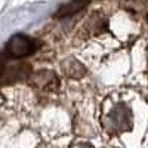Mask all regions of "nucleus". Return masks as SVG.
I'll return each instance as SVG.
<instances>
[{
  "instance_id": "1",
  "label": "nucleus",
  "mask_w": 148,
  "mask_h": 148,
  "mask_svg": "<svg viewBox=\"0 0 148 148\" xmlns=\"http://www.w3.org/2000/svg\"><path fill=\"white\" fill-rule=\"evenodd\" d=\"M104 125L110 133H114V135L130 129V126H132L130 110L125 104H117L110 111V114L105 117Z\"/></svg>"
},
{
  "instance_id": "2",
  "label": "nucleus",
  "mask_w": 148,
  "mask_h": 148,
  "mask_svg": "<svg viewBox=\"0 0 148 148\" xmlns=\"http://www.w3.org/2000/svg\"><path fill=\"white\" fill-rule=\"evenodd\" d=\"M37 43L24 34H15L12 36L8 45H6V52L12 58H24L36 52Z\"/></svg>"
},
{
  "instance_id": "3",
  "label": "nucleus",
  "mask_w": 148,
  "mask_h": 148,
  "mask_svg": "<svg viewBox=\"0 0 148 148\" xmlns=\"http://www.w3.org/2000/svg\"><path fill=\"white\" fill-rule=\"evenodd\" d=\"M31 83L34 88L43 89V90H55L59 86L58 76L53 71H49V70H42L34 73L31 76Z\"/></svg>"
},
{
  "instance_id": "4",
  "label": "nucleus",
  "mask_w": 148,
  "mask_h": 148,
  "mask_svg": "<svg viewBox=\"0 0 148 148\" xmlns=\"http://www.w3.org/2000/svg\"><path fill=\"white\" fill-rule=\"evenodd\" d=\"M89 2L90 0H71L70 3L59 8V10L56 12V18H67L71 15H76L77 12H80L82 9L88 6Z\"/></svg>"
},
{
  "instance_id": "5",
  "label": "nucleus",
  "mask_w": 148,
  "mask_h": 148,
  "mask_svg": "<svg viewBox=\"0 0 148 148\" xmlns=\"http://www.w3.org/2000/svg\"><path fill=\"white\" fill-rule=\"evenodd\" d=\"M62 70L71 79H80L86 74V68L76 59H68L65 62H62Z\"/></svg>"
},
{
  "instance_id": "6",
  "label": "nucleus",
  "mask_w": 148,
  "mask_h": 148,
  "mask_svg": "<svg viewBox=\"0 0 148 148\" xmlns=\"http://www.w3.org/2000/svg\"><path fill=\"white\" fill-rule=\"evenodd\" d=\"M27 67L28 65H12L6 74V79L16 80L19 77H25L27 76Z\"/></svg>"
},
{
  "instance_id": "7",
  "label": "nucleus",
  "mask_w": 148,
  "mask_h": 148,
  "mask_svg": "<svg viewBox=\"0 0 148 148\" xmlns=\"http://www.w3.org/2000/svg\"><path fill=\"white\" fill-rule=\"evenodd\" d=\"M74 148H93V147L89 145V144H79V145H76Z\"/></svg>"
},
{
  "instance_id": "8",
  "label": "nucleus",
  "mask_w": 148,
  "mask_h": 148,
  "mask_svg": "<svg viewBox=\"0 0 148 148\" xmlns=\"http://www.w3.org/2000/svg\"><path fill=\"white\" fill-rule=\"evenodd\" d=\"M3 59H2V56H0V74H2V71H3Z\"/></svg>"
}]
</instances>
